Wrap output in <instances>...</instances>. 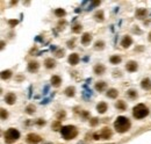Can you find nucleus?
I'll list each match as a JSON object with an SVG mask.
<instances>
[{
    "label": "nucleus",
    "mask_w": 151,
    "mask_h": 144,
    "mask_svg": "<svg viewBox=\"0 0 151 144\" xmlns=\"http://www.w3.org/2000/svg\"><path fill=\"white\" fill-rule=\"evenodd\" d=\"M113 73H114V75H113L114 77H122V73H121V71H114Z\"/></svg>",
    "instance_id": "nucleus-42"
},
{
    "label": "nucleus",
    "mask_w": 151,
    "mask_h": 144,
    "mask_svg": "<svg viewBox=\"0 0 151 144\" xmlns=\"http://www.w3.org/2000/svg\"><path fill=\"white\" fill-rule=\"evenodd\" d=\"M5 101H6V104L7 105H14L15 102H16V95L14 94V93H12V92H10V93H7L6 95H5Z\"/></svg>",
    "instance_id": "nucleus-9"
},
{
    "label": "nucleus",
    "mask_w": 151,
    "mask_h": 144,
    "mask_svg": "<svg viewBox=\"0 0 151 144\" xmlns=\"http://www.w3.org/2000/svg\"><path fill=\"white\" fill-rule=\"evenodd\" d=\"M44 66L47 69H55L56 67V60L54 58H47L44 60Z\"/></svg>",
    "instance_id": "nucleus-18"
},
{
    "label": "nucleus",
    "mask_w": 151,
    "mask_h": 144,
    "mask_svg": "<svg viewBox=\"0 0 151 144\" xmlns=\"http://www.w3.org/2000/svg\"><path fill=\"white\" fill-rule=\"evenodd\" d=\"M98 123H99V119H98V117H92V119L90 120V125H91V127H95Z\"/></svg>",
    "instance_id": "nucleus-35"
},
{
    "label": "nucleus",
    "mask_w": 151,
    "mask_h": 144,
    "mask_svg": "<svg viewBox=\"0 0 151 144\" xmlns=\"http://www.w3.org/2000/svg\"><path fill=\"white\" fill-rule=\"evenodd\" d=\"M51 128H52L55 131H57V130H60V129H62V123H60V121L56 120L55 122H52V124H51Z\"/></svg>",
    "instance_id": "nucleus-29"
},
{
    "label": "nucleus",
    "mask_w": 151,
    "mask_h": 144,
    "mask_svg": "<svg viewBox=\"0 0 151 144\" xmlns=\"http://www.w3.org/2000/svg\"><path fill=\"white\" fill-rule=\"evenodd\" d=\"M56 117H57L58 121H63V120L66 117V113H65V110H59V112L56 114Z\"/></svg>",
    "instance_id": "nucleus-31"
},
{
    "label": "nucleus",
    "mask_w": 151,
    "mask_h": 144,
    "mask_svg": "<svg viewBox=\"0 0 151 144\" xmlns=\"http://www.w3.org/2000/svg\"><path fill=\"white\" fill-rule=\"evenodd\" d=\"M93 18H94V20H95V21H98V22H104V20H105V14H104V11H101V10L97 11V12L94 13Z\"/></svg>",
    "instance_id": "nucleus-14"
},
{
    "label": "nucleus",
    "mask_w": 151,
    "mask_h": 144,
    "mask_svg": "<svg viewBox=\"0 0 151 144\" xmlns=\"http://www.w3.org/2000/svg\"><path fill=\"white\" fill-rule=\"evenodd\" d=\"M131 43H132V38H131L130 36H124V37L122 38V41H121L122 48H129V47L131 45Z\"/></svg>",
    "instance_id": "nucleus-17"
},
{
    "label": "nucleus",
    "mask_w": 151,
    "mask_h": 144,
    "mask_svg": "<svg viewBox=\"0 0 151 144\" xmlns=\"http://www.w3.org/2000/svg\"><path fill=\"white\" fill-rule=\"evenodd\" d=\"M132 115L135 119L141 120L149 115V108L143 104H138L132 108Z\"/></svg>",
    "instance_id": "nucleus-4"
},
{
    "label": "nucleus",
    "mask_w": 151,
    "mask_h": 144,
    "mask_svg": "<svg viewBox=\"0 0 151 144\" xmlns=\"http://www.w3.org/2000/svg\"><path fill=\"white\" fill-rule=\"evenodd\" d=\"M44 144H51V143H44Z\"/></svg>",
    "instance_id": "nucleus-48"
},
{
    "label": "nucleus",
    "mask_w": 151,
    "mask_h": 144,
    "mask_svg": "<svg viewBox=\"0 0 151 144\" xmlns=\"http://www.w3.org/2000/svg\"><path fill=\"white\" fill-rule=\"evenodd\" d=\"M101 4V1H91V10L93 8V7H97V6H99Z\"/></svg>",
    "instance_id": "nucleus-40"
},
{
    "label": "nucleus",
    "mask_w": 151,
    "mask_h": 144,
    "mask_svg": "<svg viewBox=\"0 0 151 144\" xmlns=\"http://www.w3.org/2000/svg\"><path fill=\"white\" fill-rule=\"evenodd\" d=\"M40 69V64L37 62H29L28 63V71L32 72V73H35V72H37Z\"/></svg>",
    "instance_id": "nucleus-11"
},
{
    "label": "nucleus",
    "mask_w": 151,
    "mask_h": 144,
    "mask_svg": "<svg viewBox=\"0 0 151 144\" xmlns=\"http://www.w3.org/2000/svg\"><path fill=\"white\" fill-rule=\"evenodd\" d=\"M141 86H142V88L145 90V91L151 90V79H149V78H144V79H142V82H141Z\"/></svg>",
    "instance_id": "nucleus-16"
},
{
    "label": "nucleus",
    "mask_w": 151,
    "mask_h": 144,
    "mask_svg": "<svg viewBox=\"0 0 151 144\" xmlns=\"http://www.w3.org/2000/svg\"><path fill=\"white\" fill-rule=\"evenodd\" d=\"M106 95H107L108 98H111V99H115V98H117V95H119V91L115 90V88H109V90L107 91Z\"/></svg>",
    "instance_id": "nucleus-22"
},
{
    "label": "nucleus",
    "mask_w": 151,
    "mask_h": 144,
    "mask_svg": "<svg viewBox=\"0 0 151 144\" xmlns=\"http://www.w3.org/2000/svg\"><path fill=\"white\" fill-rule=\"evenodd\" d=\"M16 4H18L16 0H15V1H11V5H12V6H14V5H16Z\"/></svg>",
    "instance_id": "nucleus-44"
},
{
    "label": "nucleus",
    "mask_w": 151,
    "mask_h": 144,
    "mask_svg": "<svg viewBox=\"0 0 151 144\" xmlns=\"http://www.w3.org/2000/svg\"><path fill=\"white\" fill-rule=\"evenodd\" d=\"M0 113H1V120H6L8 117V112L6 109L1 108V109H0Z\"/></svg>",
    "instance_id": "nucleus-33"
},
{
    "label": "nucleus",
    "mask_w": 151,
    "mask_h": 144,
    "mask_svg": "<svg viewBox=\"0 0 151 144\" xmlns=\"http://www.w3.org/2000/svg\"><path fill=\"white\" fill-rule=\"evenodd\" d=\"M20 138V132L19 130H16L15 128H10L6 130L5 135H4V139L6 144H13L15 143L18 139Z\"/></svg>",
    "instance_id": "nucleus-3"
},
{
    "label": "nucleus",
    "mask_w": 151,
    "mask_h": 144,
    "mask_svg": "<svg viewBox=\"0 0 151 144\" xmlns=\"http://www.w3.org/2000/svg\"><path fill=\"white\" fill-rule=\"evenodd\" d=\"M78 144H85V143H84V142H80V143H78Z\"/></svg>",
    "instance_id": "nucleus-47"
},
{
    "label": "nucleus",
    "mask_w": 151,
    "mask_h": 144,
    "mask_svg": "<svg viewBox=\"0 0 151 144\" xmlns=\"http://www.w3.org/2000/svg\"><path fill=\"white\" fill-rule=\"evenodd\" d=\"M93 71H94V73L98 75V76H102L105 73V71H106V67L104 64H97L94 67H93Z\"/></svg>",
    "instance_id": "nucleus-10"
},
{
    "label": "nucleus",
    "mask_w": 151,
    "mask_h": 144,
    "mask_svg": "<svg viewBox=\"0 0 151 144\" xmlns=\"http://www.w3.org/2000/svg\"><path fill=\"white\" fill-rule=\"evenodd\" d=\"M64 93H65L66 97H70V98L74 97V94H76V88H74V86H69V87H66L65 91H64Z\"/></svg>",
    "instance_id": "nucleus-21"
},
{
    "label": "nucleus",
    "mask_w": 151,
    "mask_h": 144,
    "mask_svg": "<svg viewBox=\"0 0 151 144\" xmlns=\"http://www.w3.org/2000/svg\"><path fill=\"white\" fill-rule=\"evenodd\" d=\"M105 48V42L104 41H97L94 43V49L95 50H102Z\"/></svg>",
    "instance_id": "nucleus-30"
},
{
    "label": "nucleus",
    "mask_w": 151,
    "mask_h": 144,
    "mask_svg": "<svg viewBox=\"0 0 151 144\" xmlns=\"http://www.w3.org/2000/svg\"><path fill=\"white\" fill-rule=\"evenodd\" d=\"M80 115L86 120V119H90V113L89 112H86V110H82L80 112Z\"/></svg>",
    "instance_id": "nucleus-38"
},
{
    "label": "nucleus",
    "mask_w": 151,
    "mask_h": 144,
    "mask_svg": "<svg viewBox=\"0 0 151 144\" xmlns=\"http://www.w3.org/2000/svg\"><path fill=\"white\" fill-rule=\"evenodd\" d=\"M35 110H36V107H35L34 105H28V106L26 107V109H25V112H26L28 115L34 114V113H35Z\"/></svg>",
    "instance_id": "nucleus-28"
},
{
    "label": "nucleus",
    "mask_w": 151,
    "mask_h": 144,
    "mask_svg": "<svg viewBox=\"0 0 151 144\" xmlns=\"http://www.w3.org/2000/svg\"><path fill=\"white\" fill-rule=\"evenodd\" d=\"M131 127V123H130V120L126 116H119L115 122H114V128L117 132L120 134H123V132H127Z\"/></svg>",
    "instance_id": "nucleus-1"
},
{
    "label": "nucleus",
    "mask_w": 151,
    "mask_h": 144,
    "mask_svg": "<svg viewBox=\"0 0 151 144\" xmlns=\"http://www.w3.org/2000/svg\"><path fill=\"white\" fill-rule=\"evenodd\" d=\"M92 41V35L90 33H84L82 36V44L83 45H89Z\"/></svg>",
    "instance_id": "nucleus-12"
},
{
    "label": "nucleus",
    "mask_w": 151,
    "mask_h": 144,
    "mask_svg": "<svg viewBox=\"0 0 151 144\" xmlns=\"http://www.w3.org/2000/svg\"><path fill=\"white\" fill-rule=\"evenodd\" d=\"M4 47H5V42H4V41H1V47H0V48H1V50L4 49Z\"/></svg>",
    "instance_id": "nucleus-45"
},
{
    "label": "nucleus",
    "mask_w": 151,
    "mask_h": 144,
    "mask_svg": "<svg viewBox=\"0 0 151 144\" xmlns=\"http://www.w3.org/2000/svg\"><path fill=\"white\" fill-rule=\"evenodd\" d=\"M138 69V64L135 62V60H129L127 64H126V70L128 72H136Z\"/></svg>",
    "instance_id": "nucleus-8"
},
{
    "label": "nucleus",
    "mask_w": 151,
    "mask_h": 144,
    "mask_svg": "<svg viewBox=\"0 0 151 144\" xmlns=\"http://www.w3.org/2000/svg\"><path fill=\"white\" fill-rule=\"evenodd\" d=\"M65 25H66V21H65V20H60V21L58 22V27H59V28H64L63 26H65Z\"/></svg>",
    "instance_id": "nucleus-41"
},
{
    "label": "nucleus",
    "mask_w": 151,
    "mask_h": 144,
    "mask_svg": "<svg viewBox=\"0 0 151 144\" xmlns=\"http://www.w3.org/2000/svg\"><path fill=\"white\" fill-rule=\"evenodd\" d=\"M112 135H113L112 130L108 127H105L100 131L93 134V139H95V141H99V139H109L112 137Z\"/></svg>",
    "instance_id": "nucleus-5"
},
{
    "label": "nucleus",
    "mask_w": 151,
    "mask_h": 144,
    "mask_svg": "<svg viewBox=\"0 0 151 144\" xmlns=\"http://www.w3.org/2000/svg\"><path fill=\"white\" fill-rule=\"evenodd\" d=\"M106 87H107V84H106L104 80L95 83V90H97L98 92H104V91L106 90Z\"/></svg>",
    "instance_id": "nucleus-20"
},
{
    "label": "nucleus",
    "mask_w": 151,
    "mask_h": 144,
    "mask_svg": "<svg viewBox=\"0 0 151 144\" xmlns=\"http://www.w3.org/2000/svg\"><path fill=\"white\" fill-rule=\"evenodd\" d=\"M66 45H67V48L73 49V48L76 47V44H74V38H73V40H71V41H67V42H66Z\"/></svg>",
    "instance_id": "nucleus-36"
},
{
    "label": "nucleus",
    "mask_w": 151,
    "mask_h": 144,
    "mask_svg": "<svg viewBox=\"0 0 151 144\" xmlns=\"http://www.w3.org/2000/svg\"><path fill=\"white\" fill-rule=\"evenodd\" d=\"M107 109H108V106H107V104L106 102H99L98 105H97V112L99 113V114H105L106 112H107Z\"/></svg>",
    "instance_id": "nucleus-13"
},
{
    "label": "nucleus",
    "mask_w": 151,
    "mask_h": 144,
    "mask_svg": "<svg viewBox=\"0 0 151 144\" xmlns=\"http://www.w3.org/2000/svg\"><path fill=\"white\" fill-rule=\"evenodd\" d=\"M55 15L58 16V18H64L66 15V12L63 8H56L55 10Z\"/></svg>",
    "instance_id": "nucleus-27"
},
{
    "label": "nucleus",
    "mask_w": 151,
    "mask_h": 144,
    "mask_svg": "<svg viewBox=\"0 0 151 144\" xmlns=\"http://www.w3.org/2000/svg\"><path fill=\"white\" fill-rule=\"evenodd\" d=\"M50 83L54 87H59L60 84H62V78L59 76H52L51 79H50Z\"/></svg>",
    "instance_id": "nucleus-15"
},
{
    "label": "nucleus",
    "mask_w": 151,
    "mask_h": 144,
    "mask_svg": "<svg viewBox=\"0 0 151 144\" xmlns=\"http://www.w3.org/2000/svg\"><path fill=\"white\" fill-rule=\"evenodd\" d=\"M82 29H83V27H82V25H74L73 27H72V32L73 33H80L82 32Z\"/></svg>",
    "instance_id": "nucleus-32"
},
{
    "label": "nucleus",
    "mask_w": 151,
    "mask_h": 144,
    "mask_svg": "<svg viewBox=\"0 0 151 144\" xmlns=\"http://www.w3.org/2000/svg\"><path fill=\"white\" fill-rule=\"evenodd\" d=\"M18 23H19L18 20H8V25H10L11 27H15Z\"/></svg>",
    "instance_id": "nucleus-39"
},
{
    "label": "nucleus",
    "mask_w": 151,
    "mask_h": 144,
    "mask_svg": "<svg viewBox=\"0 0 151 144\" xmlns=\"http://www.w3.org/2000/svg\"><path fill=\"white\" fill-rule=\"evenodd\" d=\"M148 40L151 42V32H150V33H149V35H148Z\"/></svg>",
    "instance_id": "nucleus-46"
},
{
    "label": "nucleus",
    "mask_w": 151,
    "mask_h": 144,
    "mask_svg": "<svg viewBox=\"0 0 151 144\" xmlns=\"http://www.w3.org/2000/svg\"><path fill=\"white\" fill-rule=\"evenodd\" d=\"M35 123H36L37 125H40V127H42V125H44V124H45L47 122H45V121H44L43 119H37V120L35 121Z\"/></svg>",
    "instance_id": "nucleus-37"
},
{
    "label": "nucleus",
    "mask_w": 151,
    "mask_h": 144,
    "mask_svg": "<svg viewBox=\"0 0 151 144\" xmlns=\"http://www.w3.org/2000/svg\"><path fill=\"white\" fill-rule=\"evenodd\" d=\"M60 134H62V136H63L64 139L70 141V139H73V138L77 137L78 129L76 128L74 125H64L60 129Z\"/></svg>",
    "instance_id": "nucleus-2"
},
{
    "label": "nucleus",
    "mask_w": 151,
    "mask_h": 144,
    "mask_svg": "<svg viewBox=\"0 0 151 144\" xmlns=\"http://www.w3.org/2000/svg\"><path fill=\"white\" fill-rule=\"evenodd\" d=\"M115 107L119 109V110H126L127 109V105H126V102L123 101V100H117V102L115 104Z\"/></svg>",
    "instance_id": "nucleus-23"
},
{
    "label": "nucleus",
    "mask_w": 151,
    "mask_h": 144,
    "mask_svg": "<svg viewBox=\"0 0 151 144\" xmlns=\"http://www.w3.org/2000/svg\"><path fill=\"white\" fill-rule=\"evenodd\" d=\"M127 97H128L129 99H136V98L138 97L137 91H136V90H132V88L128 90V91H127Z\"/></svg>",
    "instance_id": "nucleus-26"
},
{
    "label": "nucleus",
    "mask_w": 151,
    "mask_h": 144,
    "mask_svg": "<svg viewBox=\"0 0 151 144\" xmlns=\"http://www.w3.org/2000/svg\"><path fill=\"white\" fill-rule=\"evenodd\" d=\"M144 50V47L143 45H139V47H136L135 48V51H143Z\"/></svg>",
    "instance_id": "nucleus-43"
},
{
    "label": "nucleus",
    "mask_w": 151,
    "mask_h": 144,
    "mask_svg": "<svg viewBox=\"0 0 151 144\" xmlns=\"http://www.w3.org/2000/svg\"><path fill=\"white\" fill-rule=\"evenodd\" d=\"M135 15H136V18L137 19H144L145 16H146V10L145 8H138V10H136V13H135Z\"/></svg>",
    "instance_id": "nucleus-19"
},
{
    "label": "nucleus",
    "mask_w": 151,
    "mask_h": 144,
    "mask_svg": "<svg viewBox=\"0 0 151 144\" xmlns=\"http://www.w3.org/2000/svg\"><path fill=\"white\" fill-rule=\"evenodd\" d=\"M64 53H65V51H64L63 49H58V50H56L55 56H56L57 58H60V57H63V56H64Z\"/></svg>",
    "instance_id": "nucleus-34"
},
{
    "label": "nucleus",
    "mask_w": 151,
    "mask_h": 144,
    "mask_svg": "<svg viewBox=\"0 0 151 144\" xmlns=\"http://www.w3.org/2000/svg\"><path fill=\"white\" fill-rule=\"evenodd\" d=\"M79 55L78 53H76V52H73V53H71L70 56H69V58H67V60H69V64L70 65H72V66H74V65H77L78 63H79Z\"/></svg>",
    "instance_id": "nucleus-7"
},
{
    "label": "nucleus",
    "mask_w": 151,
    "mask_h": 144,
    "mask_svg": "<svg viewBox=\"0 0 151 144\" xmlns=\"http://www.w3.org/2000/svg\"><path fill=\"white\" fill-rule=\"evenodd\" d=\"M12 77V71L11 70H4L3 72H1V79L3 80H7V79H10Z\"/></svg>",
    "instance_id": "nucleus-24"
},
{
    "label": "nucleus",
    "mask_w": 151,
    "mask_h": 144,
    "mask_svg": "<svg viewBox=\"0 0 151 144\" xmlns=\"http://www.w3.org/2000/svg\"><path fill=\"white\" fill-rule=\"evenodd\" d=\"M121 60H122V58H121L119 55H114V56H112V57L109 58V62H111L112 64H114V65L120 64V63H121Z\"/></svg>",
    "instance_id": "nucleus-25"
},
{
    "label": "nucleus",
    "mask_w": 151,
    "mask_h": 144,
    "mask_svg": "<svg viewBox=\"0 0 151 144\" xmlns=\"http://www.w3.org/2000/svg\"><path fill=\"white\" fill-rule=\"evenodd\" d=\"M26 141H27V143H29V144H37V143L42 142V137H41L40 135H37V134L32 132V134H28V135L26 136Z\"/></svg>",
    "instance_id": "nucleus-6"
}]
</instances>
